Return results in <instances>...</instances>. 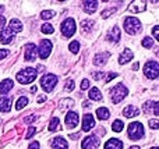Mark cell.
Instances as JSON below:
<instances>
[{
    "label": "cell",
    "instance_id": "6da1fadb",
    "mask_svg": "<svg viewBox=\"0 0 159 149\" xmlns=\"http://www.w3.org/2000/svg\"><path fill=\"white\" fill-rule=\"evenodd\" d=\"M36 75H38V71H36L35 68L28 67V68L21 70L20 72H17L16 78H17V81H18L20 84H31V82L35 81Z\"/></svg>",
    "mask_w": 159,
    "mask_h": 149
},
{
    "label": "cell",
    "instance_id": "7a4b0ae2",
    "mask_svg": "<svg viewBox=\"0 0 159 149\" xmlns=\"http://www.w3.org/2000/svg\"><path fill=\"white\" fill-rule=\"evenodd\" d=\"M129 94V89L123 85V84H117L115 88L110 89V96H112V102L113 103H120L124 98Z\"/></svg>",
    "mask_w": 159,
    "mask_h": 149
},
{
    "label": "cell",
    "instance_id": "3957f363",
    "mask_svg": "<svg viewBox=\"0 0 159 149\" xmlns=\"http://www.w3.org/2000/svg\"><path fill=\"white\" fill-rule=\"evenodd\" d=\"M124 29H126V32L130 33V35H134V33L140 32V29H141L140 20L135 18V17H129V18H126V21H124Z\"/></svg>",
    "mask_w": 159,
    "mask_h": 149
},
{
    "label": "cell",
    "instance_id": "277c9868",
    "mask_svg": "<svg viewBox=\"0 0 159 149\" xmlns=\"http://www.w3.org/2000/svg\"><path fill=\"white\" fill-rule=\"evenodd\" d=\"M144 135V127L141 123L135 121V123H131V124L129 125V137L130 139H134V141H137V139L143 138Z\"/></svg>",
    "mask_w": 159,
    "mask_h": 149
},
{
    "label": "cell",
    "instance_id": "5b68a950",
    "mask_svg": "<svg viewBox=\"0 0 159 149\" xmlns=\"http://www.w3.org/2000/svg\"><path fill=\"white\" fill-rule=\"evenodd\" d=\"M56 84H57V77L53 74H46L42 77L41 80V86L43 88L45 92H50L53 91V88L56 86Z\"/></svg>",
    "mask_w": 159,
    "mask_h": 149
},
{
    "label": "cell",
    "instance_id": "8992f818",
    "mask_svg": "<svg viewBox=\"0 0 159 149\" xmlns=\"http://www.w3.org/2000/svg\"><path fill=\"white\" fill-rule=\"evenodd\" d=\"M144 74L145 77H148L149 80H155L159 75V64L157 61H148L144 66Z\"/></svg>",
    "mask_w": 159,
    "mask_h": 149
},
{
    "label": "cell",
    "instance_id": "52a82bcc",
    "mask_svg": "<svg viewBox=\"0 0 159 149\" xmlns=\"http://www.w3.org/2000/svg\"><path fill=\"white\" fill-rule=\"evenodd\" d=\"M75 32V21L73 18H67L61 24V33L66 38H71Z\"/></svg>",
    "mask_w": 159,
    "mask_h": 149
},
{
    "label": "cell",
    "instance_id": "ba28073f",
    "mask_svg": "<svg viewBox=\"0 0 159 149\" xmlns=\"http://www.w3.org/2000/svg\"><path fill=\"white\" fill-rule=\"evenodd\" d=\"M52 52V42L48 41V39H42L41 43H39L38 47V53H39V57L41 59H48Z\"/></svg>",
    "mask_w": 159,
    "mask_h": 149
},
{
    "label": "cell",
    "instance_id": "9c48e42d",
    "mask_svg": "<svg viewBox=\"0 0 159 149\" xmlns=\"http://www.w3.org/2000/svg\"><path fill=\"white\" fill-rule=\"evenodd\" d=\"M81 147H82V149H95V148H98L99 147V138L95 137V135L87 137V138L82 141Z\"/></svg>",
    "mask_w": 159,
    "mask_h": 149
},
{
    "label": "cell",
    "instance_id": "30bf717a",
    "mask_svg": "<svg viewBox=\"0 0 159 149\" xmlns=\"http://www.w3.org/2000/svg\"><path fill=\"white\" fill-rule=\"evenodd\" d=\"M36 53H38V49L34 43H28L25 46V60L27 61H34L36 59Z\"/></svg>",
    "mask_w": 159,
    "mask_h": 149
},
{
    "label": "cell",
    "instance_id": "8fae6325",
    "mask_svg": "<svg viewBox=\"0 0 159 149\" xmlns=\"http://www.w3.org/2000/svg\"><path fill=\"white\" fill-rule=\"evenodd\" d=\"M95 127V120H93L92 114H85L84 119H82V131H89Z\"/></svg>",
    "mask_w": 159,
    "mask_h": 149
},
{
    "label": "cell",
    "instance_id": "7c38bea8",
    "mask_svg": "<svg viewBox=\"0 0 159 149\" xmlns=\"http://www.w3.org/2000/svg\"><path fill=\"white\" fill-rule=\"evenodd\" d=\"M78 114L75 113V112H69L67 113V116H66V125L69 128H74V127H77V124H78Z\"/></svg>",
    "mask_w": 159,
    "mask_h": 149
},
{
    "label": "cell",
    "instance_id": "4fadbf2b",
    "mask_svg": "<svg viewBox=\"0 0 159 149\" xmlns=\"http://www.w3.org/2000/svg\"><path fill=\"white\" fill-rule=\"evenodd\" d=\"M13 31L10 29V28H3L2 29V32H0V42L2 43H4V45H7V43H10L11 41H13Z\"/></svg>",
    "mask_w": 159,
    "mask_h": 149
},
{
    "label": "cell",
    "instance_id": "5bb4252c",
    "mask_svg": "<svg viewBox=\"0 0 159 149\" xmlns=\"http://www.w3.org/2000/svg\"><path fill=\"white\" fill-rule=\"evenodd\" d=\"M52 148L53 149H69V145H67V141L63 137H56L52 141Z\"/></svg>",
    "mask_w": 159,
    "mask_h": 149
},
{
    "label": "cell",
    "instance_id": "9a60e30c",
    "mask_svg": "<svg viewBox=\"0 0 159 149\" xmlns=\"http://www.w3.org/2000/svg\"><path fill=\"white\" fill-rule=\"evenodd\" d=\"M120 36H121V33H120L119 27H113L112 29L107 32V39H109L110 42H115V43L120 41Z\"/></svg>",
    "mask_w": 159,
    "mask_h": 149
},
{
    "label": "cell",
    "instance_id": "2e32d148",
    "mask_svg": "<svg viewBox=\"0 0 159 149\" xmlns=\"http://www.w3.org/2000/svg\"><path fill=\"white\" fill-rule=\"evenodd\" d=\"M105 149H123V142L119 141L117 138H110L105 144Z\"/></svg>",
    "mask_w": 159,
    "mask_h": 149
},
{
    "label": "cell",
    "instance_id": "e0dca14e",
    "mask_svg": "<svg viewBox=\"0 0 159 149\" xmlns=\"http://www.w3.org/2000/svg\"><path fill=\"white\" fill-rule=\"evenodd\" d=\"M109 57H110V53H107V52L99 53V55H96L95 59H93V64H96V66H103Z\"/></svg>",
    "mask_w": 159,
    "mask_h": 149
},
{
    "label": "cell",
    "instance_id": "ac0fdd59",
    "mask_svg": "<svg viewBox=\"0 0 159 149\" xmlns=\"http://www.w3.org/2000/svg\"><path fill=\"white\" fill-rule=\"evenodd\" d=\"M138 113H140V110H138V109L135 107V106H133V105L127 106V107L123 110V116H124V117H127V119H131V117L138 116Z\"/></svg>",
    "mask_w": 159,
    "mask_h": 149
},
{
    "label": "cell",
    "instance_id": "d6986e66",
    "mask_svg": "<svg viewBox=\"0 0 159 149\" xmlns=\"http://www.w3.org/2000/svg\"><path fill=\"white\" fill-rule=\"evenodd\" d=\"M131 59H133V52L130 49H124L123 52H121V55L119 56V63L126 64V63H129Z\"/></svg>",
    "mask_w": 159,
    "mask_h": 149
},
{
    "label": "cell",
    "instance_id": "ffe728a7",
    "mask_svg": "<svg viewBox=\"0 0 159 149\" xmlns=\"http://www.w3.org/2000/svg\"><path fill=\"white\" fill-rule=\"evenodd\" d=\"M11 109V100L10 98H0V112H3V113H7V112H10Z\"/></svg>",
    "mask_w": 159,
    "mask_h": 149
},
{
    "label": "cell",
    "instance_id": "44dd1931",
    "mask_svg": "<svg viewBox=\"0 0 159 149\" xmlns=\"http://www.w3.org/2000/svg\"><path fill=\"white\" fill-rule=\"evenodd\" d=\"M14 82L11 80H4L3 82H0V94H7L10 89H13Z\"/></svg>",
    "mask_w": 159,
    "mask_h": 149
},
{
    "label": "cell",
    "instance_id": "7402d4cb",
    "mask_svg": "<svg viewBox=\"0 0 159 149\" xmlns=\"http://www.w3.org/2000/svg\"><path fill=\"white\" fill-rule=\"evenodd\" d=\"M129 8L131 13H140V11H143L144 8H145V3L144 2H134L130 4Z\"/></svg>",
    "mask_w": 159,
    "mask_h": 149
},
{
    "label": "cell",
    "instance_id": "603a6c76",
    "mask_svg": "<svg viewBox=\"0 0 159 149\" xmlns=\"http://www.w3.org/2000/svg\"><path fill=\"white\" fill-rule=\"evenodd\" d=\"M8 28H10L13 32H20V31H22V24L20 20L17 18H13L10 21V25H8Z\"/></svg>",
    "mask_w": 159,
    "mask_h": 149
},
{
    "label": "cell",
    "instance_id": "cb8c5ba5",
    "mask_svg": "<svg viewBox=\"0 0 159 149\" xmlns=\"http://www.w3.org/2000/svg\"><path fill=\"white\" fill-rule=\"evenodd\" d=\"M82 6H84V10L87 11L88 14H92L93 11L98 8V2H84Z\"/></svg>",
    "mask_w": 159,
    "mask_h": 149
},
{
    "label": "cell",
    "instance_id": "d4e9b609",
    "mask_svg": "<svg viewBox=\"0 0 159 149\" xmlns=\"http://www.w3.org/2000/svg\"><path fill=\"white\" fill-rule=\"evenodd\" d=\"M88 96H89V99H92V100H102V94L98 88H91Z\"/></svg>",
    "mask_w": 159,
    "mask_h": 149
},
{
    "label": "cell",
    "instance_id": "484cf974",
    "mask_svg": "<svg viewBox=\"0 0 159 149\" xmlns=\"http://www.w3.org/2000/svg\"><path fill=\"white\" fill-rule=\"evenodd\" d=\"M93 25H95V22H93L92 20H84V21L81 22V29H82V32H89V31L92 29Z\"/></svg>",
    "mask_w": 159,
    "mask_h": 149
},
{
    "label": "cell",
    "instance_id": "4316f807",
    "mask_svg": "<svg viewBox=\"0 0 159 149\" xmlns=\"http://www.w3.org/2000/svg\"><path fill=\"white\" fill-rule=\"evenodd\" d=\"M96 116L101 120H106V119H109V110L106 107H99L96 110Z\"/></svg>",
    "mask_w": 159,
    "mask_h": 149
},
{
    "label": "cell",
    "instance_id": "83f0119b",
    "mask_svg": "<svg viewBox=\"0 0 159 149\" xmlns=\"http://www.w3.org/2000/svg\"><path fill=\"white\" fill-rule=\"evenodd\" d=\"M73 105H74V100L73 99H63L60 102V110H66V109L73 107Z\"/></svg>",
    "mask_w": 159,
    "mask_h": 149
},
{
    "label": "cell",
    "instance_id": "f1b7e54d",
    "mask_svg": "<svg viewBox=\"0 0 159 149\" xmlns=\"http://www.w3.org/2000/svg\"><path fill=\"white\" fill-rule=\"evenodd\" d=\"M59 127H60V120H59L57 117H53V119L50 120L49 131H56V130H59Z\"/></svg>",
    "mask_w": 159,
    "mask_h": 149
},
{
    "label": "cell",
    "instance_id": "f546056e",
    "mask_svg": "<svg viewBox=\"0 0 159 149\" xmlns=\"http://www.w3.org/2000/svg\"><path fill=\"white\" fill-rule=\"evenodd\" d=\"M27 105H28V99H27L25 96H21L18 100H17V103H16V109H17V110H21V109H24Z\"/></svg>",
    "mask_w": 159,
    "mask_h": 149
},
{
    "label": "cell",
    "instance_id": "4dcf8cb0",
    "mask_svg": "<svg viewBox=\"0 0 159 149\" xmlns=\"http://www.w3.org/2000/svg\"><path fill=\"white\" fill-rule=\"evenodd\" d=\"M123 127H124V124L121 120H116V121H113V124H112V130L115 131V133H120V131L123 130Z\"/></svg>",
    "mask_w": 159,
    "mask_h": 149
},
{
    "label": "cell",
    "instance_id": "1f68e13d",
    "mask_svg": "<svg viewBox=\"0 0 159 149\" xmlns=\"http://www.w3.org/2000/svg\"><path fill=\"white\" fill-rule=\"evenodd\" d=\"M41 31L43 33H46V35H49V33H53L55 32V28H53V25L52 24H43L41 27Z\"/></svg>",
    "mask_w": 159,
    "mask_h": 149
},
{
    "label": "cell",
    "instance_id": "d6a6232c",
    "mask_svg": "<svg viewBox=\"0 0 159 149\" xmlns=\"http://www.w3.org/2000/svg\"><path fill=\"white\" fill-rule=\"evenodd\" d=\"M53 17H55V11H52V10H45L41 13V18H43V20H50Z\"/></svg>",
    "mask_w": 159,
    "mask_h": 149
},
{
    "label": "cell",
    "instance_id": "836d02e7",
    "mask_svg": "<svg viewBox=\"0 0 159 149\" xmlns=\"http://www.w3.org/2000/svg\"><path fill=\"white\" fill-rule=\"evenodd\" d=\"M152 45H154V41H152V38L147 36V38H144V39H143V46H144V47L149 49V47H152Z\"/></svg>",
    "mask_w": 159,
    "mask_h": 149
},
{
    "label": "cell",
    "instance_id": "e575fe53",
    "mask_svg": "<svg viewBox=\"0 0 159 149\" xmlns=\"http://www.w3.org/2000/svg\"><path fill=\"white\" fill-rule=\"evenodd\" d=\"M69 49L71 50L73 53H78V50H80V43L77 41H73L71 43H70V46H69Z\"/></svg>",
    "mask_w": 159,
    "mask_h": 149
},
{
    "label": "cell",
    "instance_id": "d590c367",
    "mask_svg": "<svg viewBox=\"0 0 159 149\" xmlns=\"http://www.w3.org/2000/svg\"><path fill=\"white\" fill-rule=\"evenodd\" d=\"M149 127L152 128V130H158L159 128V120H157V119H152V120H149Z\"/></svg>",
    "mask_w": 159,
    "mask_h": 149
},
{
    "label": "cell",
    "instance_id": "8d00e7d4",
    "mask_svg": "<svg viewBox=\"0 0 159 149\" xmlns=\"http://www.w3.org/2000/svg\"><path fill=\"white\" fill-rule=\"evenodd\" d=\"M74 81L73 80H69L67 81V84H66V91H73V89H74Z\"/></svg>",
    "mask_w": 159,
    "mask_h": 149
},
{
    "label": "cell",
    "instance_id": "74e56055",
    "mask_svg": "<svg viewBox=\"0 0 159 149\" xmlns=\"http://www.w3.org/2000/svg\"><path fill=\"white\" fill-rule=\"evenodd\" d=\"M36 133V128L35 127H30V130H28V133H27V137L25 138L27 139H30V138H32V135Z\"/></svg>",
    "mask_w": 159,
    "mask_h": 149
},
{
    "label": "cell",
    "instance_id": "f35d334b",
    "mask_svg": "<svg viewBox=\"0 0 159 149\" xmlns=\"http://www.w3.org/2000/svg\"><path fill=\"white\" fill-rule=\"evenodd\" d=\"M115 11H116V8H110V10H105L103 13H102V17H103V18H107V17H109V14L115 13Z\"/></svg>",
    "mask_w": 159,
    "mask_h": 149
},
{
    "label": "cell",
    "instance_id": "ab89813d",
    "mask_svg": "<svg viewBox=\"0 0 159 149\" xmlns=\"http://www.w3.org/2000/svg\"><path fill=\"white\" fill-rule=\"evenodd\" d=\"M36 120V116H28V117H25L24 119V123H27V124H30V123H32V121H35Z\"/></svg>",
    "mask_w": 159,
    "mask_h": 149
},
{
    "label": "cell",
    "instance_id": "60d3db41",
    "mask_svg": "<svg viewBox=\"0 0 159 149\" xmlns=\"http://www.w3.org/2000/svg\"><path fill=\"white\" fill-rule=\"evenodd\" d=\"M8 56V50L7 49H0V60H3L4 57Z\"/></svg>",
    "mask_w": 159,
    "mask_h": 149
},
{
    "label": "cell",
    "instance_id": "b9f144b4",
    "mask_svg": "<svg viewBox=\"0 0 159 149\" xmlns=\"http://www.w3.org/2000/svg\"><path fill=\"white\" fill-rule=\"evenodd\" d=\"M152 33H154V36L158 39V42H159V25H157V27L152 28Z\"/></svg>",
    "mask_w": 159,
    "mask_h": 149
},
{
    "label": "cell",
    "instance_id": "7bdbcfd3",
    "mask_svg": "<svg viewBox=\"0 0 159 149\" xmlns=\"http://www.w3.org/2000/svg\"><path fill=\"white\" fill-rule=\"evenodd\" d=\"M89 88V81L88 80H82V82H81V89L84 91V89H88Z\"/></svg>",
    "mask_w": 159,
    "mask_h": 149
},
{
    "label": "cell",
    "instance_id": "ee69618b",
    "mask_svg": "<svg viewBox=\"0 0 159 149\" xmlns=\"http://www.w3.org/2000/svg\"><path fill=\"white\" fill-rule=\"evenodd\" d=\"M151 105H152V102H147L145 105H144V109H143L144 113H148V112H149V107H151Z\"/></svg>",
    "mask_w": 159,
    "mask_h": 149
},
{
    "label": "cell",
    "instance_id": "f6af8a7d",
    "mask_svg": "<svg viewBox=\"0 0 159 149\" xmlns=\"http://www.w3.org/2000/svg\"><path fill=\"white\" fill-rule=\"evenodd\" d=\"M116 77H117V74H116V72H110V74L106 77V82H109V81H112L113 78H116Z\"/></svg>",
    "mask_w": 159,
    "mask_h": 149
},
{
    "label": "cell",
    "instance_id": "bcb514c9",
    "mask_svg": "<svg viewBox=\"0 0 159 149\" xmlns=\"http://www.w3.org/2000/svg\"><path fill=\"white\" fill-rule=\"evenodd\" d=\"M92 77L95 78V80H101V78L103 77V72H92Z\"/></svg>",
    "mask_w": 159,
    "mask_h": 149
},
{
    "label": "cell",
    "instance_id": "7dc6e473",
    "mask_svg": "<svg viewBox=\"0 0 159 149\" xmlns=\"http://www.w3.org/2000/svg\"><path fill=\"white\" fill-rule=\"evenodd\" d=\"M4 25H6V17L4 15H0V28H4Z\"/></svg>",
    "mask_w": 159,
    "mask_h": 149
},
{
    "label": "cell",
    "instance_id": "c3c4849f",
    "mask_svg": "<svg viewBox=\"0 0 159 149\" xmlns=\"http://www.w3.org/2000/svg\"><path fill=\"white\" fill-rule=\"evenodd\" d=\"M28 149H39V142H32V144H30Z\"/></svg>",
    "mask_w": 159,
    "mask_h": 149
},
{
    "label": "cell",
    "instance_id": "681fc988",
    "mask_svg": "<svg viewBox=\"0 0 159 149\" xmlns=\"http://www.w3.org/2000/svg\"><path fill=\"white\" fill-rule=\"evenodd\" d=\"M154 113H155V116H159V102L154 105Z\"/></svg>",
    "mask_w": 159,
    "mask_h": 149
},
{
    "label": "cell",
    "instance_id": "f907efd6",
    "mask_svg": "<svg viewBox=\"0 0 159 149\" xmlns=\"http://www.w3.org/2000/svg\"><path fill=\"white\" fill-rule=\"evenodd\" d=\"M45 100H46V96H45V95H42V96L38 98V103H42V102H45Z\"/></svg>",
    "mask_w": 159,
    "mask_h": 149
},
{
    "label": "cell",
    "instance_id": "816d5d0a",
    "mask_svg": "<svg viewBox=\"0 0 159 149\" xmlns=\"http://www.w3.org/2000/svg\"><path fill=\"white\" fill-rule=\"evenodd\" d=\"M133 70H138V63H135L134 66H133Z\"/></svg>",
    "mask_w": 159,
    "mask_h": 149
},
{
    "label": "cell",
    "instance_id": "f5cc1de1",
    "mask_svg": "<svg viewBox=\"0 0 159 149\" xmlns=\"http://www.w3.org/2000/svg\"><path fill=\"white\" fill-rule=\"evenodd\" d=\"M3 10H4V6H2V4H0V13H2Z\"/></svg>",
    "mask_w": 159,
    "mask_h": 149
},
{
    "label": "cell",
    "instance_id": "db71d44e",
    "mask_svg": "<svg viewBox=\"0 0 159 149\" xmlns=\"http://www.w3.org/2000/svg\"><path fill=\"white\" fill-rule=\"evenodd\" d=\"M130 149H140L138 147H133V148H130Z\"/></svg>",
    "mask_w": 159,
    "mask_h": 149
},
{
    "label": "cell",
    "instance_id": "11a10c76",
    "mask_svg": "<svg viewBox=\"0 0 159 149\" xmlns=\"http://www.w3.org/2000/svg\"><path fill=\"white\" fill-rule=\"evenodd\" d=\"M151 149H159V148H158V147H155V148H151Z\"/></svg>",
    "mask_w": 159,
    "mask_h": 149
}]
</instances>
